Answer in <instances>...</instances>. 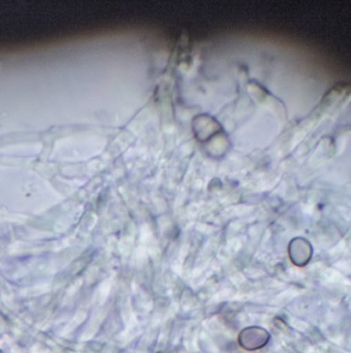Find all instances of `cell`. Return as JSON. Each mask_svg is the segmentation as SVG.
I'll use <instances>...</instances> for the list:
<instances>
[{
	"label": "cell",
	"mask_w": 351,
	"mask_h": 353,
	"mask_svg": "<svg viewBox=\"0 0 351 353\" xmlns=\"http://www.w3.org/2000/svg\"><path fill=\"white\" fill-rule=\"evenodd\" d=\"M270 339L268 330L259 326H251L239 332V343L245 350L255 351L263 348Z\"/></svg>",
	"instance_id": "obj_1"
},
{
	"label": "cell",
	"mask_w": 351,
	"mask_h": 353,
	"mask_svg": "<svg viewBox=\"0 0 351 353\" xmlns=\"http://www.w3.org/2000/svg\"><path fill=\"white\" fill-rule=\"evenodd\" d=\"M289 258L297 266H305L309 263L313 255V248L307 239L297 237L289 243Z\"/></svg>",
	"instance_id": "obj_2"
}]
</instances>
